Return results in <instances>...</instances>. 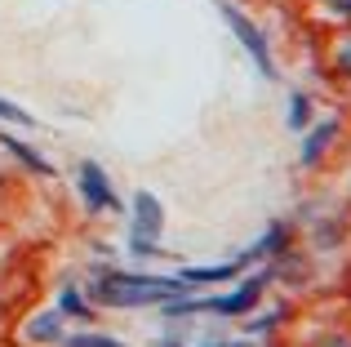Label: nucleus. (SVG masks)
Instances as JSON below:
<instances>
[{
  "instance_id": "1",
  "label": "nucleus",
  "mask_w": 351,
  "mask_h": 347,
  "mask_svg": "<svg viewBox=\"0 0 351 347\" xmlns=\"http://www.w3.org/2000/svg\"><path fill=\"white\" fill-rule=\"evenodd\" d=\"M187 280L182 276H129V272H107L103 280L89 285V298L103 307H156L169 303V298L187 294Z\"/></svg>"
},
{
  "instance_id": "2",
  "label": "nucleus",
  "mask_w": 351,
  "mask_h": 347,
  "mask_svg": "<svg viewBox=\"0 0 351 347\" xmlns=\"http://www.w3.org/2000/svg\"><path fill=\"white\" fill-rule=\"evenodd\" d=\"M76 174H80L76 187H80V196H85V209H89V214H103V209L120 214V196H116L112 178L103 174V165H98V160H80Z\"/></svg>"
},
{
  "instance_id": "3",
  "label": "nucleus",
  "mask_w": 351,
  "mask_h": 347,
  "mask_svg": "<svg viewBox=\"0 0 351 347\" xmlns=\"http://www.w3.org/2000/svg\"><path fill=\"white\" fill-rule=\"evenodd\" d=\"M218 9H223V18L232 23V32L240 36V45H245L249 53H254V62H258V71H263L267 80H276V62H271V49H267V36L258 32L254 23H249L245 14H240L236 5H227V0H218Z\"/></svg>"
},
{
  "instance_id": "4",
  "label": "nucleus",
  "mask_w": 351,
  "mask_h": 347,
  "mask_svg": "<svg viewBox=\"0 0 351 347\" xmlns=\"http://www.w3.org/2000/svg\"><path fill=\"white\" fill-rule=\"evenodd\" d=\"M160 232H165V205H160V196L138 191V196H134V236H143V241H160Z\"/></svg>"
},
{
  "instance_id": "5",
  "label": "nucleus",
  "mask_w": 351,
  "mask_h": 347,
  "mask_svg": "<svg viewBox=\"0 0 351 347\" xmlns=\"http://www.w3.org/2000/svg\"><path fill=\"white\" fill-rule=\"evenodd\" d=\"M0 147H5L9 156H18V160H23V165L32 169V174H40V178H53V165L40 156V152H32V147H27L23 139H14V134H5V130H0Z\"/></svg>"
},
{
  "instance_id": "6",
  "label": "nucleus",
  "mask_w": 351,
  "mask_h": 347,
  "mask_svg": "<svg viewBox=\"0 0 351 347\" xmlns=\"http://www.w3.org/2000/svg\"><path fill=\"white\" fill-rule=\"evenodd\" d=\"M240 267H245V263H214V267H182L178 276L187 280V285H214V280H236L240 276Z\"/></svg>"
},
{
  "instance_id": "7",
  "label": "nucleus",
  "mask_w": 351,
  "mask_h": 347,
  "mask_svg": "<svg viewBox=\"0 0 351 347\" xmlns=\"http://www.w3.org/2000/svg\"><path fill=\"white\" fill-rule=\"evenodd\" d=\"M27 339L32 343H62V312H40L27 321Z\"/></svg>"
},
{
  "instance_id": "8",
  "label": "nucleus",
  "mask_w": 351,
  "mask_h": 347,
  "mask_svg": "<svg viewBox=\"0 0 351 347\" xmlns=\"http://www.w3.org/2000/svg\"><path fill=\"white\" fill-rule=\"evenodd\" d=\"M334 134H338V121H325V125H316V130L307 134V143H302V165H316L320 160V152L334 143Z\"/></svg>"
},
{
  "instance_id": "9",
  "label": "nucleus",
  "mask_w": 351,
  "mask_h": 347,
  "mask_svg": "<svg viewBox=\"0 0 351 347\" xmlns=\"http://www.w3.org/2000/svg\"><path fill=\"white\" fill-rule=\"evenodd\" d=\"M285 241H289V232H285L280 223H276V227H267V236H263V241H258V245H249V250L240 254V263H254V259H271V254H280V245H285Z\"/></svg>"
},
{
  "instance_id": "10",
  "label": "nucleus",
  "mask_w": 351,
  "mask_h": 347,
  "mask_svg": "<svg viewBox=\"0 0 351 347\" xmlns=\"http://www.w3.org/2000/svg\"><path fill=\"white\" fill-rule=\"evenodd\" d=\"M58 312H62V316H76V321H94V307H89V298L80 294V289H71V285H62Z\"/></svg>"
},
{
  "instance_id": "11",
  "label": "nucleus",
  "mask_w": 351,
  "mask_h": 347,
  "mask_svg": "<svg viewBox=\"0 0 351 347\" xmlns=\"http://www.w3.org/2000/svg\"><path fill=\"white\" fill-rule=\"evenodd\" d=\"M311 121V98L307 94H293L289 98V130H302Z\"/></svg>"
},
{
  "instance_id": "12",
  "label": "nucleus",
  "mask_w": 351,
  "mask_h": 347,
  "mask_svg": "<svg viewBox=\"0 0 351 347\" xmlns=\"http://www.w3.org/2000/svg\"><path fill=\"white\" fill-rule=\"evenodd\" d=\"M67 347H129V343H120L112 339V334H71V339H62Z\"/></svg>"
},
{
  "instance_id": "13",
  "label": "nucleus",
  "mask_w": 351,
  "mask_h": 347,
  "mask_svg": "<svg viewBox=\"0 0 351 347\" xmlns=\"http://www.w3.org/2000/svg\"><path fill=\"white\" fill-rule=\"evenodd\" d=\"M0 121H9V125H23V130H32V125H36V116H32V112H23L18 103H9V98H0Z\"/></svg>"
},
{
  "instance_id": "14",
  "label": "nucleus",
  "mask_w": 351,
  "mask_h": 347,
  "mask_svg": "<svg viewBox=\"0 0 351 347\" xmlns=\"http://www.w3.org/2000/svg\"><path fill=\"white\" fill-rule=\"evenodd\" d=\"M280 307H276V312H267V316H258V321H249V334H254V339H258V334H271L276 330V325H280Z\"/></svg>"
},
{
  "instance_id": "15",
  "label": "nucleus",
  "mask_w": 351,
  "mask_h": 347,
  "mask_svg": "<svg viewBox=\"0 0 351 347\" xmlns=\"http://www.w3.org/2000/svg\"><path fill=\"white\" fill-rule=\"evenodd\" d=\"M129 254H138V259H152V254H165L160 241H143V236H129Z\"/></svg>"
},
{
  "instance_id": "16",
  "label": "nucleus",
  "mask_w": 351,
  "mask_h": 347,
  "mask_svg": "<svg viewBox=\"0 0 351 347\" xmlns=\"http://www.w3.org/2000/svg\"><path fill=\"white\" fill-rule=\"evenodd\" d=\"M338 71H347V76H351V45H347L343 53H338Z\"/></svg>"
},
{
  "instance_id": "17",
  "label": "nucleus",
  "mask_w": 351,
  "mask_h": 347,
  "mask_svg": "<svg viewBox=\"0 0 351 347\" xmlns=\"http://www.w3.org/2000/svg\"><path fill=\"white\" fill-rule=\"evenodd\" d=\"M329 347H351V343L347 339H329Z\"/></svg>"
},
{
  "instance_id": "18",
  "label": "nucleus",
  "mask_w": 351,
  "mask_h": 347,
  "mask_svg": "<svg viewBox=\"0 0 351 347\" xmlns=\"http://www.w3.org/2000/svg\"><path fill=\"white\" fill-rule=\"evenodd\" d=\"M209 347H249V343H209Z\"/></svg>"
}]
</instances>
